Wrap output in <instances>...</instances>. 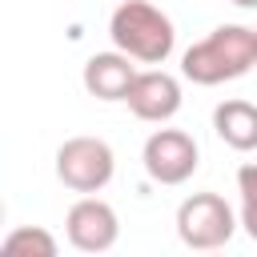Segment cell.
Returning a JSON list of instances; mask_svg holds the SVG:
<instances>
[{"label":"cell","mask_w":257,"mask_h":257,"mask_svg":"<svg viewBox=\"0 0 257 257\" xmlns=\"http://www.w3.org/2000/svg\"><path fill=\"white\" fill-rule=\"evenodd\" d=\"M112 149L100 137H68L56 149V177L72 193H100L112 181Z\"/></svg>","instance_id":"3"},{"label":"cell","mask_w":257,"mask_h":257,"mask_svg":"<svg viewBox=\"0 0 257 257\" xmlns=\"http://www.w3.org/2000/svg\"><path fill=\"white\" fill-rule=\"evenodd\" d=\"M233 229H237V217H233L229 201L217 193H193L177 209V237L189 249H221V245H229Z\"/></svg>","instance_id":"4"},{"label":"cell","mask_w":257,"mask_h":257,"mask_svg":"<svg viewBox=\"0 0 257 257\" xmlns=\"http://www.w3.org/2000/svg\"><path fill=\"white\" fill-rule=\"evenodd\" d=\"M257 64V28L245 24H221L181 56V72L193 84H225L245 76Z\"/></svg>","instance_id":"1"},{"label":"cell","mask_w":257,"mask_h":257,"mask_svg":"<svg viewBox=\"0 0 257 257\" xmlns=\"http://www.w3.org/2000/svg\"><path fill=\"white\" fill-rule=\"evenodd\" d=\"M237 193H241V225L257 241V165L237 169Z\"/></svg>","instance_id":"11"},{"label":"cell","mask_w":257,"mask_h":257,"mask_svg":"<svg viewBox=\"0 0 257 257\" xmlns=\"http://www.w3.org/2000/svg\"><path fill=\"white\" fill-rule=\"evenodd\" d=\"M0 249L8 257H56V237L40 225H20L0 241Z\"/></svg>","instance_id":"10"},{"label":"cell","mask_w":257,"mask_h":257,"mask_svg":"<svg viewBox=\"0 0 257 257\" xmlns=\"http://www.w3.org/2000/svg\"><path fill=\"white\" fill-rule=\"evenodd\" d=\"M197 141L181 128H157L145 149H141V161H145V173L157 181V185H181L197 173Z\"/></svg>","instance_id":"5"},{"label":"cell","mask_w":257,"mask_h":257,"mask_svg":"<svg viewBox=\"0 0 257 257\" xmlns=\"http://www.w3.org/2000/svg\"><path fill=\"white\" fill-rule=\"evenodd\" d=\"M213 128L237 153L257 149V104H249V100H225V104H217L213 108Z\"/></svg>","instance_id":"9"},{"label":"cell","mask_w":257,"mask_h":257,"mask_svg":"<svg viewBox=\"0 0 257 257\" xmlns=\"http://www.w3.org/2000/svg\"><path fill=\"white\" fill-rule=\"evenodd\" d=\"M124 100H128L133 116L161 124V120L177 116V108H181V84H177L169 72L149 68V72H137V80H133V88H128Z\"/></svg>","instance_id":"7"},{"label":"cell","mask_w":257,"mask_h":257,"mask_svg":"<svg viewBox=\"0 0 257 257\" xmlns=\"http://www.w3.org/2000/svg\"><path fill=\"white\" fill-rule=\"evenodd\" d=\"M137 80V68H133V56L128 52H96L88 56L84 64V88L96 96V100H124L128 88Z\"/></svg>","instance_id":"8"},{"label":"cell","mask_w":257,"mask_h":257,"mask_svg":"<svg viewBox=\"0 0 257 257\" xmlns=\"http://www.w3.org/2000/svg\"><path fill=\"white\" fill-rule=\"evenodd\" d=\"M64 233H68L72 249H80V253H104V249L116 245L120 221H116V213H112L108 201H100V197H80V201L68 209V217H64Z\"/></svg>","instance_id":"6"},{"label":"cell","mask_w":257,"mask_h":257,"mask_svg":"<svg viewBox=\"0 0 257 257\" xmlns=\"http://www.w3.org/2000/svg\"><path fill=\"white\" fill-rule=\"evenodd\" d=\"M237 8H257V0H233Z\"/></svg>","instance_id":"12"},{"label":"cell","mask_w":257,"mask_h":257,"mask_svg":"<svg viewBox=\"0 0 257 257\" xmlns=\"http://www.w3.org/2000/svg\"><path fill=\"white\" fill-rule=\"evenodd\" d=\"M108 36L120 52H128L141 64H165L177 44L173 20L149 0H124L108 20Z\"/></svg>","instance_id":"2"}]
</instances>
